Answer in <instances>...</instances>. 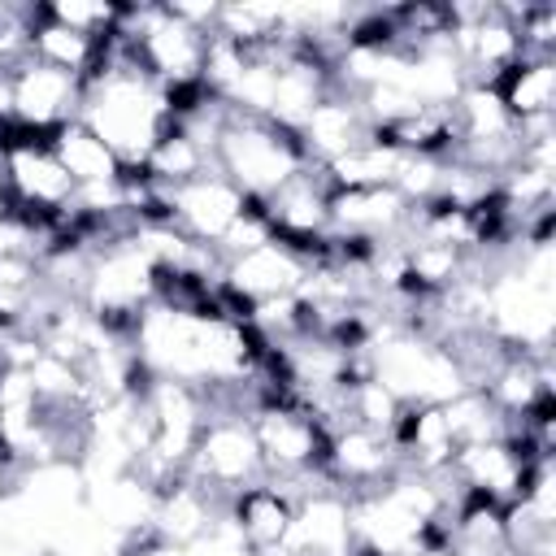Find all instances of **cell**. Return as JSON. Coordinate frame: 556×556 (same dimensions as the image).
<instances>
[{"instance_id": "obj_8", "label": "cell", "mask_w": 556, "mask_h": 556, "mask_svg": "<svg viewBox=\"0 0 556 556\" xmlns=\"http://www.w3.org/2000/svg\"><path fill=\"white\" fill-rule=\"evenodd\" d=\"M300 135H304V143H308V156H313L317 165H326V161L352 152L356 143H365V139H369V122H365V113H361V100H356L352 91L334 87V91L321 96V104L304 117Z\"/></svg>"}, {"instance_id": "obj_3", "label": "cell", "mask_w": 556, "mask_h": 556, "mask_svg": "<svg viewBox=\"0 0 556 556\" xmlns=\"http://www.w3.org/2000/svg\"><path fill=\"white\" fill-rule=\"evenodd\" d=\"M9 96H13V117L26 126H39V130H56V126L74 122L78 104H83V87L74 74L52 70L30 56L9 74Z\"/></svg>"}, {"instance_id": "obj_2", "label": "cell", "mask_w": 556, "mask_h": 556, "mask_svg": "<svg viewBox=\"0 0 556 556\" xmlns=\"http://www.w3.org/2000/svg\"><path fill=\"white\" fill-rule=\"evenodd\" d=\"M187 473H191L195 482H204L208 491H217L222 500H230L235 491L261 482V478H265V460H261L252 421H248L243 413L204 417L200 439H195L191 460H187Z\"/></svg>"}, {"instance_id": "obj_1", "label": "cell", "mask_w": 556, "mask_h": 556, "mask_svg": "<svg viewBox=\"0 0 556 556\" xmlns=\"http://www.w3.org/2000/svg\"><path fill=\"white\" fill-rule=\"evenodd\" d=\"M213 161H217V174H226L243 195H274L282 182L317 165L300 130L243 109H230V122L217 135Z\"/></svg>"}, {"instance_id": "obj_10", "label": "cell", "mask_w": 556, "mask_h": 556, "mask_svg": "<svg viewBox=\"0 0 556 556\" xmlns=\"http://www.w3.org/2000/svg\"><path fill=\"white\" fill-rule=\"evenodd\" d=\"M52 152L61 161V169L74 178V187H96V182H113L122 174V161L117 152L91 130L83 126L78 117L56 126V139H52Z\"/></svg>"}, {"instance_id": "obj_6", "label": "cell", "mask_w": 556, "mask_h": 556, "mask_svg": "<svg viewBox=\"0 0 556 556\" xmlns=\"http://www.w3.org/2000/svg\"><path fill=\"white\" fill-rule=\"evenodd\" d=\"M4 165V191L26 204V208H48V213H65L74 204V178L61 169L52 148H22L0 156Z\"/></svg>"}, {"instance_id": "obj_4", "label": "cell", "mask_w": 556, "mask_h": 556, "mask_svg": "<svg viewBox=\"0 0 556 556\" xmlns=\"http://www.w3.org/2000/svg\"><path fill=\"white\" fill-rule=\"evenodd\" d=\"M243 191L226 178V174H200L182 187L169 191V208H174V226L182 235H191L195 243H217L226 235V226L243 213Z\"/></svg>"}, {"instance_id": "obj_9", "label": "cell", "mask_w": 556, "mask_h": 556, "mask_svg": "<svg viewBox=\"0 0 556 556\" xmlns=\"http://www.w3.org/2000/svg\"><path fill=\"white\" fill-rule=\"evenodd\" d=\"M491 91L500 96V104L508 109V117L521 122H539L552 117L556 109V56H530L521 52L495 83Z\"/></svg>"}, {"instance_id": "obj_5", "label": "cell", "mask_w": 556, "mask_h": 556, "mask_svg": "<svg viewBox=\"0 0 556 556\" xmlns=\"http://www.w3.org/2000/svg\"><path fill=\"white\" fill-rule=\"evenodd\" d=\"M304 278H308V261H300L278 239L226 261V269H222V282L230 291H239L243 300H252V304L274 300V295H291V291H300Z\"/></svg>"}, {"instance_id": "obj_12", "label": "cell", "mask_w": 556, "mask_h": 556, "mask_svg": "<svg viewBox=\"0 0 556 556\" xmlns=\"http://www.w3.org/2000/svg\"><path fill=\"white\" fill-rule=\"evenodd\" d=\"M0 191H4V165H0Z\"/></svg>"}, {"instance_id": "obj_11", "label": "cell", "mask_w": 556, "mask_h": 556, "mask_svg": "<svg viewBox=\"0 0 556 556\" xmlns=\"http://www.w3.org/2000/svg\"><path fill=\"white\" fill-rule=\"evenodd\" d=\"M13 117V96H9V78H0V122Z\"/></svg>"}, {"instance_id": "obj_7", "label": "cell", "mask_w": 556, "mask_h": 556, "mask_svg": "<svg viewBox=\"0 0 556 556\" xmlns=\"http://www.w3.org/2000/svg\"><path fill=\"white\" fill-rule=\"evenodd\" d=\"M226 517L239 526V534L248 539L252 556H265V552L287 543V530H291V517H295V500L282 486H274L269 478H261V482H252V486L230 495Z\"/></svg>"}]
</instances>
